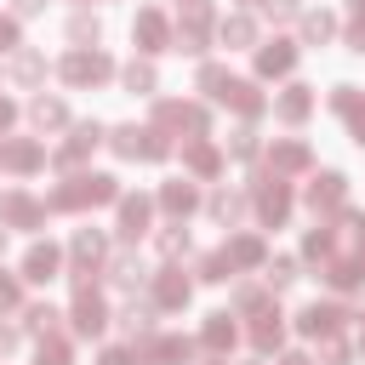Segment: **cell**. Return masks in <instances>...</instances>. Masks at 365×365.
Segmentation results:
<instances>
[{"label":"cell","instance_id":"cb8c5ba5","mask_svg":"<svg viewBox=\"0 0 365 365\" xmlns=\"http://www.w3.org/2000/svg\"><path fill=\"white\" fill-rule=\"evenodd\" d=\"M251 342H257L262 354H268V348H279V342H285V314L262 302V308H257V319H251Z\"/></svg>","mask_w":365,"mask_h":365},{"label":"cell","instance_id":"7402d4cb","mask_svg":"<svg viewBox=\"0 0 365 365\" xmlns=\"http://www.w3.org/2000/svg\"><path fill=\"white\" fill-rule=\"evenodd\" d=\"M274 114H279L285 125H302V120L314 114V86H302V80H297V86H285V91H279V103H274Z\"/></svg>","mask_w":365,"mask_h":365},{"label":"cell","instance_id":"30bf717a","mask_svg":"<svg viewBox=\"0 0 365 365\" xmlns=\"http://www.w3.org/2000/svg\"><path fill=\"white\" fill-rule=\"evenodd\" d=\"M0 222H6V228H40V222H46V205H40L34 194L11 188V194H0Z\"/></svg>","mask_w":365,"mask_h":365},{"label":"cell","instance_id":"ac0fdd59","mask_svg":"<svg viewBox=\"0 0 365 365\" xmlns=\"http://www.w3.org/2000/svg\"><path fill=\"white\" fill-rule=\"evenodd\" d=\"M217 103H228V108H234V114H245V120H257V114L268 108V97H262L251 80H228V86L217 91Z\"/></svg>","mask_w":365,"mask_h":365},{"label":"cell","instance_id":"6125c7cd","mask_svg":"<svg viewBox=\"0 0 365 365\" xmlns=\"http://www.w3.org/2000/svg\"><path fill=\"white\" fill-rule=\"evenodd\" d=\"M359 354H365V336H359Z\"/></svg>","mask_w":365,"mask_h":365},{"label":"cell","instance_id":"6da1fadb","mask_svg":"<svg viewBox=\"0 0 365 365\" xmlns=\"http://www.w3.org/2000/svg\"><path fill=\"white\" fill-rule=\"evenodd\" d=\"M108 200H120V182L108 171H80V177L51 188L46 211H86V205H108Z\"/></svg>","mask_w":365,"mask_h":365},{"label":"cell","instance_id":"f1b7e54d","mask_svg":"<svg viewBox=\"0 0 365 365\" xmlns=\"http://www.w3.org/2000/svg\"><path fill=\"white\" fill-rule=\"evenodd\" d=\"M234 336H240V331H234V314H211V319H205V331H200V342H205L211 354H228V348H234Z\"/></svg>","mask_w":365,"mask_h":365},{"label":"cell","instance_id":"91938a15","mask_svg":"<svg viewBox=\"0 0 365 365\" xmlns=\"http://www.w3.org/2000/svg\"><path fill=\"white\" fill-rule=\"evenodd\" d=\"M0 251H6V222H0Z\"/></svg>","mask_w":365,"mask_h":365},{"label":"cell","instance_id":"f6af8a7d","mask_svg":"<svg viewBox=\"0 0 365 365\" xmlns=\"http://www.w3.org/2000/svg\"><path fill=\"white\" fill-rule=\"evenodd\" d=\"M234 308H240V314H257V308H262V285H257V279H240V285H234Z\"/></svg>","mask_w":365,"mask_h":365},{"label":"cell","instance_id":"d590c367","mask_svg":"<svg viewBox=\"0 0 365 365\" xmlns=\"http://www.w3.org/2000/svg\"><path fill=\"white\" fill-rule=\"evenodd\" d=\"M331 34H336V17L331 11H302V40L308 46H325Z\"/></svg>","mask_w":365,"mask_h":365},{"label":"cell","instance_id":"ffe728a7","mask_svg":"<svg viewBox=\"0 0 365 365\" xmlns=\"http://www.w3.org/2000/svg\"><path fill=\"white\" fill-rule=\"evenodd\" d=\"M68 257H74V268H97V262L108 257V234H103V228H74Z\"/></svg>","mask_w":365,"mask_h":365},{"label":"cell","instance_id":"3957f363","mask_svg":"<svg viewBox=\"0 0 365 365\" xmlns=\"http://www.w3.org/2000/svg\"><path fill=\"white\" fill-rule=\"evenodd\" d=\"M108 143H114L120 160H165V154H171V137H165L160 125H148V131H137V125H114Z\"/></svg>","mask_w":365,"mask_h":365},{"label":"cell","instance_id":"9a60e30c","mask_svg":"<svg viewBox=\"0 0 365 365\" xmlns=\"http://www.w3.org/2000/svg\"><path fill=\"white\" fill-rule=\"evenodd\" d=\"M342 200H348V177L342 171H319L308 182V205L314 211H342Z\"/></svg>","mask_w":365,"mask_h":365},{"label":"cell","instance_id":"f5cc1de1","mask_svg":"<svg viewBox=\"0 0 365 365\" xmlns=\"http://www.w3.org/2000/svg\"><path fill=\"white\" fill-rule=\"evenodd\" d=\"M348 51H359V57H365V23H348Z\"/></svg>","mask_w":365,"mask_h":365},{"label":"cell","instance_id":"680465c9","mask_svg":"<svg viewBox=\"0 0 365 365\" xmlns=\"http://www.w3.org/2000/svg\"><path fill=\"white\" fill-rule=\"evenodd\" d=\"M279 365H314V359H308V354H285Z\"/></svg>","mask_w":365,"mask_h":365},{"label":"cell","instance_id":"9c48e42d","mask_svg":"<svg viewBox=\"0 0 365 365\" xmlns=\"http://www.w3.org/2000/svg\"><path fill=\"white\" fill-rule=\"evenodd\" d=\"M40 165H46V148H40L34 137H0V171L29 177V171H40Z\"/></svg>","mask_w":365,"mask_h":365},{"label":"cell","instance_id":"d6986e66","mask_svg":"<svg viewBox=\"0 0 365 365\" xmlns=\"http://www.w3.org/2000/svg\"><path fill=\"white\" fill-rule=\"evenodd\" d=\"M154 205L171 217V222H182L194 205H200V188L194 182H160V194H154Z\"/></svg>","mask_w":365,"mask_h":365},{"label":"cell","instance_id":"8d00e7d4","mask_svg":"<svg viewBox=\"0 0 365 365\" xmlns=\"http://www.w3.org/2000/svg\"><path fill=\"white\" fill-rule=\"evenodd\" d=\"M120 325H125L131 336H148V331H154V308H148V302H125V308H120Z\"/></svg>","mask_w":365,"mask_h":365},{"label":"cell","instance_id":"5bb4252c","mask_svg":"<svg viewBox=\"0 0 365 365\" xmlns=\"http://www.w3.org/2000/svg\"><path fill=\"white\" fill-rule=\"evenodd\" d=\"M97 143H103V125H97V120L74 125V131H68V143L57 148V165H63V171H74V165H80V160H86V154H91Z\"/></svg>","mask_w":365,"mask_h":365},{"label":"cell","instance_id":"be15d7a7","mask_svg":"<svg viewBox=\"0 0 365 365\" xmlns=\"http://www.w3.org/2000/svg\"><path fill=\"white\" fill-rule=\"evenodd\" d=\"M245 6H262V0H245Z\"/></svg>","mask_w":365,"mask_h":365},{"label":"cell","instance_id":"1f68e13d","mask_svg":"<svg viewBox=\"0 0 365 365\" xmlns=\"http://www.w3.org/2000/svg\"><path fill=\"white\" fill-rule=\"evenodd\" d=\"M120 80H125V91H131V97H154V86H160L154 63H125V68H120Z\"/></svg>","mask_w":365,"mask_h":365},{"label":"cell","instance_id":"4316f807","mask_svg":"<svg viewBox=\"0 0 365 365\" xmlns=\"http://www.w3.org/2000/svg\"><path fill=\"white\" fill-rule=\"evenodd\" d=\"M222 257H228L234 268H257V262H268V251H262V240H257V234H234V240L222 245Z\"/></svg>","mask_w":365,"mask_h":365},{"label":"cell","instance_id":"8992f818","mask_svg":"<svg viewBox=\"0 0 365 365\" xmlns=\"http://www.w3.org/2000/svg\"><path fill=\"white\" fill-rule=\"evenodd\" d=\"M251 200H257V217H262V228H279V222L291 217V188H285V177H274V171L251 177Z\"/></svg>","mask_w":365,"mask_h":365},{"label":"cell","instance_id":"f546056e","mask_svg":"<svg viewBox=\"0 0 365 365\" xmlns=\"http://www.w3.org/2000/svg\"><path fill=\"white\" fill-rule=\"evenodd\" d=\"M29 120L40 131H57V125H68V108H63V97H34L29 103Z\"/></svg>","mask_w":365,"mask_h":365},{"label":"cell","instance_id":"b9f144b4","mask_svg":"<svg viewBox=\"0 0 365 365\" xmlns=\"http://www.w3.org/2000/svg\"><path fill=\"white\" fill-rule=\"evenodd\" d=\"M274 291H285L291 279H297V257H268V274H262Z\"/></svg>","mask_w":365,"mask_h":365},{"label":"cell","instance_id":"681fc988","mask_svg":"<svg viewBox=\"0 0 365 365\" xmlns=\"http://www.w3.org/2000/svg\"><path fill=\"white\" fill-rule=\"evenodd\" d=\"M319 365H348V342L325 336V354H319Z\"/></svg>","mask_w":365,"mask_h":365},{"label":"cell","instance_id":"7bdbcfd3","mask_svg":"<svg viewBox=\"0 0 365 365\" xmlns=\"http://www.w3.org/2000/svg\"><path fill=\"white\" fill-rule=\"evenodd\" d=\"M228 154H234V160H257V131H251V125L228 131Z\"/></svg>","mask_w":365,"mask_h":365},{"label":"cell","instance_id":"52a82bcc","mask_svg":"<svg viewBox=\"0 0 365 365\" xmlns=\"http://www.w3.org/2000/svg\"><path fill=\"white\" fill-rule=\"evenodd\" d=\"M188 359H194V342L188 336H171V331L137 336V365H188Z\"/></svg>","mask_w":365,"mask_h":365},{"label":"cell","instance_id":"d4e9b609","mask_svg":"<svg viewBox=\"0 0 365 365\" xmlns=\"http://www.w3.org/2000/svg\"><path fill=\"white\" fill-rule=\"evenodd\" d=\"M182 165H188L194 177H217V171H222V148L205 143V137H194V143L182 148Z\"/></svg>","mask_w":365,"mask_h":365},{"label":"cell","instance_id":"60d3db41","mask_svg":"<svg viewBox=\"0 0 365 365\" xmlns=\"http://www.w3.org/2000/svg\"><path fill=\"white\" fill-rule=\"evenodd\" d=\"M228 274H234V262H228L222 251H205V257H200V279H211V285H222Z\"/></svg>","mask_w":365,"mask_h":365},{"label":"cell","instance_id":"9f6ffc18","mask_svg":"<svg viewBox=\"0 0 365 365\" xmlns=\"http://www.w3.org/2000/svg\"><path fill=\"white\" fill-rule=\"evenodd\" d=\"M11 120H17V108H11V103H6V97H0V137H6V131H11Z\"/></svg>","mask_w":365,"mask_h":365},{"label":"cell","instance_id":"44dd1931","mask_svg":"<svg viewBox=\"0 0 365 365\" xmlns=\"http://www.w3.org/2000/svg\"><path fill=\"white\" fill-rule=\"evenodd\" d=\"M148 285H154V308H182L188 302V279H182V268H160V274H148Z\"/></svg>","mask_w":365,"mask_h":365},{"label":"cell","instance_id":"ab89813d","mask_svg":"<svg viewBox=\"0 0 365 365\" xmlns=\"http://www.w3.org/2000/svg\"><path fill=\"white\" fill-rule=\"evenodd\" d=\"M331 108H336L342 120H354V114L365 108V97H359V86H336V91H331Z\"/></svg>","mask_w":365,"mask_h":365},{"label":"cell","instance_id":"11a10c76","mask_svg":"<svg viewBox=\"0 0 365 365\" xmlns=\"http://www.w3.org/2000/svg\"><path fill=\"white\" fill-rule=\"evenodd\" d=\"M17 6V17H34V11H46V0H11Z\"/></svg>","mask_w":365,"mask_h":365},{"label":"cell","instance_id":"ba28073f","mask_svg":"<svg viewBox=\"0 0 365 365\" xmlns=\"http://www.w3.org/2000/svg\"><path fill=\"white\" fill-rule=\"evenodd\" d=\"M154 125H160V131H194V137H205L211 114H205L200 103H177V97H160V103H154Z\"/></svg>","mask_w":365,"mask_h":365},{"label":"cell","instance_id":"bcb514c9","mask_svg":"<svg viewBox=\"0 0 365 365\" xmlns=\"http://www.w3.org/2000/svg\"><path fill=\"white\" fill-rule=\"evenodd\" d=\"M222 86H228V68H222V63H200V91H205V97H217Z\"/></svg>","mask_w":365,"mask_h":365},{"label":"cell","instance_id":"7dc6e473","mask_svg":"<svg viewBox=\"0 0 365 365\" xmlns=\"http://www.w3.org/2000/svg\"><path fill=\"white\" fill-rule=\"evenodd\" d=\"M11 308H23V279L0 274V314H11Z\"/></svg>","mask_w":365,"mask_h":365},{"label":"cell","instance_id":"8fae6325","mask_svg":"<svg viewBox=\"0 0 365 365\" xmlns=\"http://www.w3.org/2000/svg\"><path fill=\"white\" fill-rule=\"evenodd\" d=\"M120 240H143L148 234V217H154V200L148 194H120Z\"/></svg>","mask_w":365,"mask_h":365},{"label":"cell","instance_id":"c3c4849f","mask_svg":"<svg viewBox=\"0 0 365 365\" xmlns=\"http://www.w3.org/2000/svg\"><path fill=\"white\" fill-rule=\"evenodd\" d=\"M262 11H268L274 23H291V17H302V11H297V0H262Z\"/></svg>","mask_w":365,"mask_h":365},{"label":"cell","instance_id":"94428289","mask_svg":"<svg viewBox=\"0 0 365 365\" xmlns=\"http://www.w3.org/2000/svg\"><path fill=\"white\" fill-rule=\"evenodd\" d=\"M348 6H354V11H359V6H365V0H348Z\"/></svg>","mask_w":365,"mask_h":365},{"label":"cell","instance_id":"6f0895ef","mask_svg":"<svg viewBox=\"0 0 365 365\" xmlns=\"http://www.w3.org/2000/svg\"><path fill=\"white\" fill-rule=\"evenodd\" d=\"M11 348H17V331H11V325H0V354H11Z\"/></svg>","mask_w":365,"mask_h":365},{"label":"cell","instance_id":"d6a6232c","mask_svg":"<svg viewBox=\"0 0 365 365\" xmlns=\"http://www.w3.org/2000/svg\"><path fill=\"white\" fill-rule=\"evenodd\" d=\"M68 40H74V46H97V40H103V17H97V11H74V17H68Z\"/></svg>","mask_w":365,"mask_h":365},{"label":"cell","instance_id":"7a4b0ae2","mask_svg":"<svg viewBox=\"0 0 365 365\" xmlns=\"http://www.w3.org/2000/svg\"><path fill=\"white\" fill-rule=\"evenodd\" d=\"M108 325V302L91 285V268H74V336H97Z\"/></svg>","mask_w":365,"mask_h":365},{"label":"cell","instance_id":"83f0119b","mask_svg":"<svg viewBox=\"0 0 365 365\" xmlns=\"http://www.w3.org/2000/svg\"><path fill=\"white\" fill-rule=\"evenodd\" d=\"M205 211H211V217H217L222 228H234V222L245 217V194H234V188H217V194L205 200Z\"/></svg>","mask_w":365,"mask_h":365},{"label":"cell","instance_id":"2e32d148","mask_svg":"<svg viewBox=\"0 0 365 365\" xmlns=\"http://www.w3.org/2000/svg\"><path fill=\"white\" fill-rule=\"evenodd\" d=\"M131 40H137L143 51H165V46H171V23H165L160 11H137V17H131Z\"/></svg>","mask_w":365,"mask_h":365},{"label":"cell","instance_id":"5b68a950","mask_svg":"<svg viewBox=\"0 0 365 365\" xmlns=\"http://www.w3.org/2000/svg\"><path fill=\"white\" fill-rule=\"evenodd\" d=\"M114 74V57L108 51H97V46H74L68 57H63V80L74 86V91H86V86H103Z\"/></svg>","mask_w":365,"mask_h":365},{"label":"cell","instance_id":"277c9868","mask_svg":"<svg viewBox=\"0 0 365 365\" xmlns=\"http://www.w3.org/2000/svg\"><path fill=\"white\" fill-rule=\"evenodd\" d=\"M211 23H217L211 0H182V23H177L171 46H177V51H188V57H200V51L211 46Z\"/></svg>","mask_w":365,"mask_h":365},{"label":"cell","instance_id":"db71d44e","mask_svg":"<svg viewBox=\"0 0 365 365\" xmlns=\"http://www.w3.org/2000/svg\"><path fill=\"white\" fill-rule=\"evenodd\" d=\"M348 131H354V143H359V148H365V108H359V114H354V120H348Z\"/></svg>","mask_w":365,"mask_h":365},{"label":"cell","instance_id":"4fadbf2b","mask_svg":"<svg viewBox=\"0 0 365 365\" xmlns=\"http://www.w3.org/2000/svg\"><path fill=\"white\" fill-rule=\"evenodd\" d=\"M342 319H348V314H342L336 302H308V308L297 314V331H302V336H336Z\"/></svg>","mask_w":365,"mask_h":365},{"label":"cell","instance_id":"7c38bea8","mask_svg":"<svg viewBox=\"0 0 365 365\" xmlns=\"http://www.w3.org/2000/svg\"><path fill=\"white\" fill-rule=\"evenodd\" d=\"M57 268H63V251H57L51 240H34V245L23 251V279L46 285V279H57Z\"/></svg>","mask_w":365,"mask_h":365},{"label":"cell","instance_id":"603a6c76","mask_svg":"<svg viewBox=\"0 0 365 365\" xmlns=\"http://www.w3.org/2000/svg\"><path fill=\"white\" fill-rule=\"evenodd\" d=\"M308 160H314V154H308V143H297V137H285V143L268 148V171H274V177H285V171H308Z\"/></svg>","mask_w":365,"mask_h":365},{"label":"cell","instance_id":"484cf974","mask_svg":"<svg viewBox=\"0 0 365 365\" xmlns=\"http://www.w3.org/2000/svg\"><path fill=\"white\" fill-rule=\"evenodd\" d=\"M108 279L125 285V291H137V285H148V268H143L137 251H114V257H108Z\"/></svg>","mask_w":365,"mask_h":365},{"label":"cell","instance_id":"816d5d0a","mask_svg":"<svg viewBox=\"0 0 365 365\" xmlns=\"http://www.w3.org/2000/svg\"><path fill=\"white\" fill-rule=\"evenodd\" d=\"M0 51H17V17H0Z\"/></svg>","mask_w":365,"mask_h":365},{"label":"cell","instance_id":"4dcf8cb0","mask_svg":"<svg viewBox=\"0 0 365 365\" xmlns=\"http://www.w3.org/2000/svg\"><path fill=\"white\" fill-rule=\"evenodd\" d=\"M217 34H222V46H257V23H251L245 11L222 17V23H217Z\"/></svg>","mask_w":365,"mask_h":365},{"label":"cell","instance_id":"74e56055","mask_svg":"<svg viewBox=\"0 0 365 365\" xmlns=\"http://www.w3.org/2000/svg\"><path fill=\"white\" fill-rule=\"evenodd\" d=\"M331 251H336V234H331L325 222H319V228H308V240H302V257H314V262H325Z\"/></svg>","mask_w":365,"mask_h":365},{"label":"cell","instance_id":"f35d334b","mask_svg":"<svg viewBox=\"0 0 365 365\" xmlns=\"http://www.w3.org/2000/svg\"><path fill=\"white\" fill-rule=\"evenodd\" d=\"M34 365H74V354H68V342H63V336H40Z\"/></svg>","mask_w":365,"mask_h":365},{"label":"cell","instance_id":"e0dca14e","mask_svg":"<svg viewBox=\"0 0 365 365\" xmlns=\"http://www.w3.org/2000/svg\"><path fill=\"white\" fill-rule=\"evenodd\" d=\"M291 68H297V46H291V40L257 46V74H262V80H279V74H291Z\"/></svg>","mask_w":365,"mask_h":365},{"label":"cell","instance_id":"f907efd6","mask_svg":"<svg viewBox=\"0 0 365 365\" xmlns=\"http://www.w3.org/2000/svg\"><path fill=\"white\" fill-rule=\"evenodd\" d=\"M103 365H137V348H103Z\"/></svg>","mask_w":365,"mask_h":365},{"label":"cell","instance_id":"836d02e7","mask_svg":"<svg viewBox=\"0 0 365 365\" xmlns=\"http://www.w3.org/2000/svg\"><path fill=\"white\" fill-rule=\"evenodd\" d=\"M11 80H17V86H40V80H46V57H40V51H17V57H11Z\"/></svg>","mask_w":365,"mask_h":365},{"label":"cell","instance_id":"e575fe53","mask_svg":"<svg viewBox=\"0 0 365 365\" xmlns=\"http://www.w3.org/2000/svg\"><path fill=\"white\" fill-rule=\"evenodd\" d=\"M57 319H63V314H57L51 302H29V308H23V325H29L34 336H57Z\"/></svg>","mask_w":365,"mask_h":365},{"label":"cell","instance_id":"ee69618b","mask_svg":"<svg viewBox=\"0 0 365 365\" xmlns=\"http://www.w3.org/2000/svg\"><path fill=\"white\" fill-rule=\"evenodd\" d=\"M160 251H165V257H182V251H188V228H182V222H165V228H160Z\"/></svg>","mask_w":365,"mask_h":365}]
</instances>
